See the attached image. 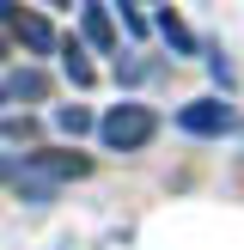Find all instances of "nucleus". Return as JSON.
Wrapping results in <instances>:
<instances>
[{
	"label": "nucleus",
	"mask_w": 244,
	"mask_h": 250,
	"mask_svg": "<svg viewBox=\"0 0 244 250\" xmlns=\"http://www.w3.org/2000/svg\"><path fill=\"white\" fill-rule=\"evenodd\" d=\"M177 128H183V134H207V141H220V134L238 128V110L220 104V98H195V104L177 110Z\"/></svg>",
	"instance_id": "nucleus-3"
},
{
	"label": "nucleus",
	"mask_w": 244,
	"mask_h": 250,
	"mask_svg": "<svg viewBox=\"0 0 244 250\" xmlns=\"http://www.w3.org/2000/svg\"><path fill=\"white\" fill-rule=\"evenodd\" d=\"M55 122H61V134H85V128H92V116H85L80 104H61V110H55Z\"/></svg>",
	"instance_id": "nucleus-9"
},
{
	"label": "nucleus",
	"mask_w": 244,
	"mask_h": 250,
	"mask_svg": "<svg viewBox=\"0 0 244 250\" xmlns=\"http://www.w3.org/2000/svg\"><path fill=\"white\" fill-rule=\"evenodd\" d=\"M98 134H104L110 153H141V146L159 134V116H153L146 104H116L104 122H98Z\"/></svg>",
	"instance_id": "nucleus-2"
},
{
	"label": "nucleus",
	"mask_w": 244,
	"mask_h": 250,
	"mask_svg": "<svg viewBox=\"0 0 244 250\" xmlns=\"http://www.w3.org/2000/svg\"><path fill=\"white\" fill-rule=\"evenodd\" d=\"M0 134H6V141H31V116H6Z\"/></svg>",
	"instance_id": "nucleus-10"
},
{
	"label": "nucleus",
	"mask_w": 244,
	"mask_h": 250,
	"mask_svg": "<svg viewBox=\"0 0 244 250\" xmlns=\"http://www.w3.org/2000/svg\"><path fill=\"white\" fill-rule=\"evenodd\" d=\"M0 104H6V85H0Z\"/></svg>",
	"instance_id": "nucleus-11"
},
{
	"label": "nucleus",
	"mask_w": 244,
	"mask_h": 250,
	"mask_svg": "<svg viewBox=\"0 0 244 250\" xmlns=\"http://www.w3.org/2000/svg\"><path fill=\"white\" fill-rule=\"evenodd\" d=\"M85 171H92V159H85V153H24V159H0V177H6L24 202H49L55 183L85 177Z\"/></svg>",
	"instance_id": "nucleus-1"
},
{
	"label": "nucleus",
	"mask_w": 244,
	"mask_h": 250,
	"mask_svg": "<svg viewBox=\"0 0 244 250\" xmlns=\"http://www.w3.org/2000/svg\"><path fill=\"white\" fill-rule=\"evenodd\" d=\"M159 31L171 37V49H177V55H195V37H189V24H183V19H171V12H159Z\"/></svg>",
	"instance_id": "nucleus-7"
},
{
	"label": "nucleus",
	"mask_w": 244,
	"mask_h": 250,
	"mask_svg": "<svg viewBox=\"0 0 244 250\" xmlns=\"http://www.w3.org/2000/svg\"><path fill=\"white\" fill-rule=\"evenodd\" d=\"M0 24H6V31L19 37L31 55H49V49H55V31H49V19H43V12H24L19 0H0Z\"/></svg>",
	"instance_id": "nucleus-4"
},
{
	"label": "nucleus",
	"mask_w": 244,
	"mask_h": 250,
	"mask_svg": "<svg viewBox=\"0 0 244 250\" xmlns=\"http://www.w3.org/2000/svg\"><path fill=\"white\" fill-rule=\"evenodd\" d=\"M80 31H85V43H92V49H116V24H110V12L98 6V0H85V6H80Z\"/></svg>",
	"instance_id": "nucleus-5"
},
{
	"label": "nucleus",
	"mask_w": 244,
	"mask_h": 250,
	"mask_svg": "<svg viewBox=\"0 0 244 250\" xmlns=\"http://www.w3.org/2000/svg\"><path fill=\"white\" fill-rule=\"evenodd\" d=\"M43 92H49V80H43L37 67H19V73L6 80V98H43Z\"/></svg>",
	"instance_id": "nucleus-6"
},
{
	"label": "nucleus",
	"mask_w": 244,
	"mask_h": 250,
	"mask_svg": "<svg viewBox=\"0 0 244 250\" xmlns=\"http://www.w3.org/2000/svg\"><path fill=\"white\" fill-rule=\"evenodd\" d=\"M61 67H67V80H73V85H92V80H98V73H92V61H85L73 43H67V61H61Z\"/></svg>",
	"instance_id": "nucleus-8"
}]
</instances>
